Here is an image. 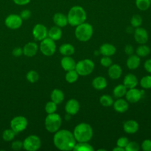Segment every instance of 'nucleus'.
Segmentation results:
<instances>
[{"instance_id": "f257e3e1", "label": "nucleus", "mask_w": 151, "mask_h": 151, "mask_svg": "<svg viewBox=\"0 0 151 151\" xmlns=\"http://www.w3.org/2000/svg\"><path fill=\"white\" fill-rule=\"evenodd\" d=\"M53 142L55 146L61 150H71L73 149L76 140L70 130L62 129L55 132Z\"/></svg>"}, {"instance_id": "f03ea898", "label": "nucleus", "mask_w": 151, "mask_h": 151, "mask_svg": "<svg viewBox=\"0 0 151 151\" xmlns=\"http://www.w3.org/2000/svg\"><path fill=\"white\" fill-rule=\"evenodd\" d=\"M73 133L77 142H87L92 138L93 132L89 124L81 123L75 127Z\"/></svg>"}, {"instance_id": "7ed1b4c3", "label": "nucleus", "mask_w": 151, "mask_h": 151, "mask_svg": "<svg viewBox=\"0 0 151 151\" xmlns=\"http://www.w3.org/2000/svg\"><path fill=\"white\" fill-rule=\"evenodd\" d=\"M67 19L68 23L70 25L77 27L86 21V11L80 6H74L70 9L67 15Z\"/></svg>"}, {"instance_id": "20e7f679", "label": "nucleus", "mask_w": 151, "mask_h": 151, "mask_svg": "<svg viewBox=\"0 0 151 151\" xmlns=\"http://www.w3.org/2000/svg\"><path fill=\"white\" fill-rule=\"evenodd\" d=\"M93 29L91 25L83 22L76 27L75 35L77 39L80 41L86 42L88 41L92 37Z\"/></svg>"}, {"instance_id": "39448f33", "label": "nucleus", "mask_w": 151, "mask_h": 151, "mask_svg": "<svg viewBox=\"0 0 151 151\" xmlns=\"http://www.w3.org/2000/svg\"><path fill=\"white\" fill-rule=\"evenodd\" d=\"M61 118L55 113L48 114L45 119V129L50 133H55L58 131L61 125Z\"/></svg>"}, {"instance_id": "423d86ee", "label": "nucleus", "mask_w": 151, "mask_h": 151, "mask_svg": "<svg viewBox=\"0 0 151 151\" xmlns=\"http://www.w3.org/2000/svg\"><path fill=\"white\" fill-rule=\"evenodd\" d=\"M94 68V63L90 59H84L76 63L75 70L79 76H86L90 74Z\"/></svg>"}, {"instance_id": "0eeeda50", "label": "nucleus", "mask_w": 151, "mask_h": 151, "mask_svg": "<svg viewBox=\"0 0 151 151\" xmlns=\"http://www.w3.org/2000/svg\"><path fill=\"white\" fill-rule=\"evenodd\" d=\"M41 142L40 137L36 135H30L23 142V148L28 151H35L40 149Z\"/></svg>"}, {"instance_id": "6e6552de", "label": "nucleus", "mask_w": 151, "mask_h": 151, "mask_svg": "<svg viewBox=\"0 0 151 151\" xmlns=\"http://www.w3.org/2000/svg\"><path fill=\"white\" fill-rule=\"evenodd\" d=\"M56 50V45L54 41L50 38H45L40 43V50L46 56L52 55Z\"/></svg>"}, {"instance_id": "1a4fd4ad", "label": "nucleus", "mask_w": 151, "mask_h": 151, "mask_svg": "<svg viewBox=\"0 0 151 151\" xmlns=\"http://www.w3.org/2000/svg\"><path fill=\"white\" fill-rule=\"evenodd\" d=\"M27 119L22 116L14 117L11 121V127L16 133H19L25 130L27 126Z\"/></svg>"}, {"instance_id": "9d476101", "label": "nucleus", "mask_w": 151, "mask_h": 151, "mask_svg": "<svg viewBox=\"0 0 151 151\" xmlns=\"http://www.w3.org/2000/svg\"><path fill=\"white\" fill-rule=\"evenodd\" d=\"M22 23V18L19 15L17 14H11L8 15L5 20L6 26L12 29L19 28L21 26Z\"/></svg>"}, {"instance_id": "9b49d317", "label": "nucleus", "mask_w": 151, "mask_h": 151, "mask_svg": "<svg viewBox=\"0 0 151 151\" xmlns=\"http://www.w3.org/2000/svg\"><path fill=\"white\" fill-rule=\"evenodd\" d=\"M47 28L41 24H38L33 28L32 35L37 40L42 41L47 37Z\"/></svg>"}, {"instance_id": "f8f14e48", "label": "nucleus", "mask_w": 151, "mask_h": 151, "mask_svg": "<svg viewBox=\"0 0 151 151\" xmlns=\"http://www.w3.org/2000/svg\"><path fill=\"white\" fill-rule=\"evenodd\" d=\"M142 96V91L137 88H130L125 94L126 99L130 103H134L139 101Z\"/></svg>"}, {"instance_id": "ddd939ff", "label": "nucleus", "mask_w": 151, "mask_h": 151, "mask_svg": "<svg viewBox=\"0 0 151 151\" xmlns=\"http://www.w3.org/2000/svg\"><path fill=\"white\" fill-rule=\"evenodd\" d=\"M134 37L137 42L145 44L148 40V34L145 28L139 27L134 30Z\"/></svg>"}, {"instance_id": "4468645a", "label": "nucleus", "mask_w": 151, "mask_h": 151, "mask_svg": "<svg viewBox=\"0 0 151 151\" xmlns=\"http://www.w3.org/2000/svg\"><path fill=\"white\" fill-rule=\"evenodd\" d=\"M80 109L79 102L75 99H71L66 103L65 110L67 113L70 115H74L78 113Z\"/></svg>"}, {"instance_id": "2eb2a0df", "label": "nucleus", "mask_w": 151, "mask_h": 151, "mask_svg": "<svg viewBox=\"0 0 151 151\" xmlns=\"http://www.w3.org/2000/svg\"><path fill=\"white\" fill-rule=\"evenodd\" d=\"M138 123L133 120H129L126 121L123 124V130L128 134L135 133L139 130Z\"/></svg>"}, {"instance_id": "dca6fc26", "label": "nucleus", "mask_w": 151, "mask_h": 151, "mask_svg": "<svg viewBox=\"0 0 151 151\" xmlns=\"http://www.w3.org/2000/svg\"><path fill=\"white\" fill-rule=\"evenodd\" d=\"M76 63L75 60L70 56H65L61 60V65L65 71L74 70Z\"/></svg>"}, {"instance_id": "f3484780", "label": "nucleus", "mask_w": 151, "mask_h": 151, "mask_svg": "<svg viewBox=\"0 0 151 151\" xmlns=\"http://www.w3.org/2000/svg\"><path fill=\"white\" fill-rule=\"evenodd\" d=\"M138 84V80L136 76L133 74H127L124 78L123 85L127 88H134Z\"/></svg>"}, {"instance_id": "a211bd4d", "label": "nucleus", "mask_w": 151, "mask_h": 151, "mask_svg": "<svg viewBox=\"0 0 151 151\" xmlns=\"http://www.w3.org/2000/svg\"><path fill=\"white\" fill-rule=\"evenodd\" d=\"M22 51L25 55L29 57H33L38 51V45L35 42H29L25 45Z\"/></svg>"}, {"instance_id": "6ab92c4d", "label": "nucleus", "mask_w": 151, "mask_h": 151, "mask_svg": "<svg viewBox=\"0 0 151 151\" xmlns=\"http://www.w3.org/2000/svg\"><path fill=\"white\" fill-rule=\"evenodd\" d=\"M116 47L109 43H105L102 44L99 49V52L103 56H111L116 52Z\"/></svg>"}, {"instance_id": "aec40b11", "label": "nucleus", "mask_w": 151, "mask_h": 151, "mask_svg": "<svg viewBox=\"0 0 151 151\" xmlns=\"http://www.w3.org/2000/svg\"><path fill=\"white\" fill-rule=\"evenodd\" d=\"M122 73L121 67L119 64H111L108 70V74L110 78L113 80L118 79L120 77Z\"/></svg>"}, {"instance_id": "412c9836", "label": "nucleus", "mask_w": 151, "mask_h": 151, "mask_svg": "<svg viewBox=\"0 0 151 151\" xmlns=\"http://www.w3.org/2000/svg\"><path fill=\"white\" fill-rule=\"evenodd\" d=\"M114 109L119 113H124L129 109V104L125 100L123 99H119L113 102Z\"/></svg>"}, {"instance_id": "4be33fe9", "label": "nucleus", "mask_w": 151, "mask_h": 151, "mask_svg": "<svg viewBox=\"0 0 151 151\" xmlns=\"http://www.w3.org/2000/svg\"><path fill=\"white\" fill-rule=\"evenodd\" d=\"M140 59L137 55L132 54L129 55L126 61V65L130 70L136 69L140 65Z\"/></svg>"}, {"instance_id": "5701e85b", "label": "nucleus", "mask_w": 151, "mask_h": 151, "mask_svg": "<svg viewBox=\"0 0 151 151\" xmlns=\"http://www.w3.org/2000/svg\"><path fill=\"white\" fill-rule=\"evenodd\" d=\"M53 21L59 27H64L68 24L67 17L61 13H56L53 16Z\"/></svg>"}, {"instance_id": "b1692460", "label": "nucleus", "mask_w": 151, "mask_h": 151, "mask_svg": "<svg viewBox=\"0 0 151 151\" xmlns=\"http://www.w3.org/2000/svg\"><path fill=\"white\" fill-rule=\"evenodd\" d=\"M107 85L106 78L101 76H98L95 77L92 81L93 87L98 90H101L106 87Z\"/></svg>"}, {"instance_id": "393cba45", "label": "nucleus", "mask_w": 151, "mask_h": 151, "mask_svg": "<svg viewBox=\"0 0 151 151\" xmlns=\"http://www.w3.org/2000/svg\"><path fill=\"white\" fill-rule=\"evenodd\" d=\"M64 99V94L63 92L58 88L54 89L51 94V101H54L57 104L61 103Z\"/></svg>"}, {"instance_id": "a878e982", "label": "nucleus", "mask_w": 151, "mask_h": 151, "mask_svg": "<svg viewBox=\"0 0 151 151\" xmlns=\"http://www.w3.org/2000/svg\"><path fill=\"white\" fill-rule=\"evenodd\" d=\"M48 35L49 38L54 41L59 40L62 36V31L60 27L58 26H54L51 27L48 32Z\"/></svg>"}, {"instance_id": "bb28decb", "label": "nucleus", "mask_w": 151, "mask_h": 151, "mask_svg": "<svg viewBox=\"0 0 151 151\" xmlns=\"http://www.w3.org/2000/svg\"><path fill=\"white\" fill-rule=\"evenodd\" d=\"M60 52L64 56H70L73 54L75 52L74 47L70 44H62L59 48Z\"/></svg>"}, {"instance_id": "cd10ccee", "label": "nucleus", "mask_w": 151, "mask_h": 151, "mask_svg": "<svg viewBox=\"0 0 151 151\" xmlns=\"http://www.w3.org/2000/svg\"><path fill=\"white\" fill-rule=\"evenodd\" d=\"M74 151H94L93 147L87 142H78L76 143L73 149Z\"/></svg>"}, {"instance_id": "c85d7f7f", "label": "nucleus", "mask_w": 151, "mask_h": 151, "mask_svg": "<svg viewBox=\"0 0 151 151\" xmlns=\"http://www.w3.org/2000/svg\"><path fill=\"white\" fill-rule=\"evenodd\" d=\"M136 55L139 57H144L148 55L150 52V48L145 44H142L139 46L136 50Z\"/></svg>"}, {"instance_id": "c756f323", "label": "nucleus", "mask_w": 151, "mask_h": 151, "mask_svg": "<svg viewBox=\"0 0 151 151\" xmlns=\"http://www.w3.org/2000/svg\"><path fill=\"white\" fill-rule=\"evenodd\" d=\"M127 88L123 84H118L113 90V94L117 98H120L125 96Z\"/></svg>"}, {"instance_id": "7c9ffc66", "label": "nucleus", "mask_w": 151, "mask_h": 151, "mask_svg": "<svg viewBox=\"0 0 151 151\" xmlns=\"http://www.w3.org/2000/svg\"><path fill=\"white\" fill-rule=\"evenodd\" d=\"M78 74L76 70H72L68 71L65 74V80L69 83H73L76 82L78 78Z\"/></svg>"}, {"instance_id": "2f4dec72", "label": "nucleus", "mask_w": 151, "mask_h": 151, "mask_svg": "<svg viewBox=\"0 0 151 151\" xmlns=\"http://www.w3.org/2000/svg\"><path fill=\"white\" fill-rule=\"evenodd\" d=\"M100 103L104 107H110L113 104L111 97L109 94H104L100 97Z\"/></svg>"}, {"instance_id": "473e14b6", "label": "nucleus", "mask_w": 151, "mask_h": 151, "mask_svg": "<svg viewBox=\"0 0 151 151\" xmlns=\"http://www.w3.org/2000/svg\"><path fill=\"white\" fill-rule=\"evenodd\" d=\"M15 132L12 129H6L3 132L2 138L5 141L9 142L13 140L15 135Z\"/></svg>"}, {"instance_id": "72a5a7b5", "label": "nucleus", "mask_w": 151, "mask_h": 151, "mask_svg": "<svg viewBox=\"0 0 151 151\" xmlns=\"http://www.w3.org/2000/svg\"><path fill=\"white\" fill-rule=\"evenodd\" d=\"M136 4L139 9L145 11L147 9L150 5V0H136Z\"/></svg>"}, {"instance_id": "f704fd0d", "label": "nucleus", "mask_w": 151, "mask_h": 151, "mask_svg": "<svg viewBox=\"0 0 151 151\" xmlns=\"http://www.w3.org/2000/svg\"><path fill=\"white\" fill-rule=\"evenodd\" d=\"M141 87L145 89L151 88V76H146L142 77L140 81Z\"/></svg>"}, {"instance_id": "c9c22d12", "label": "nucleus", "mask_w": 151, "mask_h": 151, "mask_svg": "<svg viewBox=\"0 0 151 151\" xmlns=\"http://www.w3.org/2000/svg\"><path fill=\"white\" fill-rule=\"evenodd\" d=\"M26 77L28 81L31 83H35L38 80L39 75L37 71L34 70H31L27 74Z\"/></svg>"}, {"instance_id": "e433bc0d", "label": "nucleus", "mask_w": 151, "mask_h": 151, "mask_svg": "<svg viewBox=\"0 0 151 151\" xmlns=\"http://www.w3.org/2000/svg\"><path fill=\"white\" fill-rule=\"evenodd\" d=\"M142 17L137 14L134 15L130 20V23L131 25L133 27H135V28H137L139 27H140L142 24Z\"/></svg>"}, {"instance_id": "4c0bfd02", "label": "nucleus", "mask_w": 151, "mask_h": 151, "mask_svg": "<svg viewBox=\"0 0 151 151\" xmlns=\"http://www.w3.org/2000/svg\"><path fill=\"white\" fill-rule=\"evenodd\" d=\"M57 104L54 101H51L46 103L45 106V110L48 114L55 113L57 110Z\"/></svg>"}, {"instance_id": "58836bf2", "label": "nucleus", "mask_w": 151, "mask_h": 151, "mask_svg": "<svg viewBox=\"0 0 151 151\" xmlns=\"http://www.w3.org/2000/svg\"><path fill=\"white\" fill-rule=\"evenodd\" d=\"M140 149V146L135 141L129 142L125 147L126 151H138Z\"/></svg>"}, {"instance_id": "ea45409f", "label": "nucleus", "mask_w": 151, "mask_h": 151, "mask_svg": "<svg viewBox=\"0 0 151 151\" xmlns=\"http://www.w3.org/2000/svg\"><path fill=\"white\" fill-rule=\"evenodd\" d=\"M129 142V141L127 137H121L118 139V140H117L116 144H117V146L124 148L125 149V147H126V146L127 145Z\"/></svg>"}, {"instance_id": "a19ab883", "label": "nucleus", "mask_w": 151, "mask_h": 151, "mask_svg": "<svg viewBox=\"0 0 151 151\" xmlns=\"http://www.w3.org/2000/svg\"><path fill=\"white\" fill-rule=\"evenodd\" d=\"M100 64L104 67H109L112 64V60L109 56H103L100 59Z\"/></svg>"}, {"instance_id": "79ce46f5", "label": "nucleus", "mask_w": 151, "mask_h": 151, "mask_svg": "<svg viewBox=\"0 0 151 151\" xmlns=\"http://www.w3.org/2000/svg\"><path fill=\"white\" fill-rule=\"evenodd\" d=\"M141 147L144 151H151V140L146 139L143 140Z\"/></svg>"}, {"instance_id": "37998d69", "label": "nucleus", "mask_w": 151, "mask_h": 151, "mask_svg": "<svg viewBox=\"0 0 151 151\" xmlns=\"http://www.w3.org/2000/svg\"><path fill=\"white\" fill-rule=\"evenodd\" d=\"M11 147L14 150H19L23 147V142L15 140L12 143Z\"/></svg>"}, {"instance_id": "c03bdc74", "label": "nucleus", "mask_w": 151, "mask_h": 151, "mask_svg": "<svg viewBox=\"0 0 151 151\" xmlns=\"http://www.w3.org/2000/svg\"><path fill=\"white\" fill-rule=\"evenodd\" d=\"M31 15V11L28 9H24L23 11H21V14H20V17L22 18V19H28V18H30Z\"/></svg>"}, {"instance_id": "a18cd8bd", "label": "nucleus", "mask_w": 151, "mask_h": 151, "mask_svg": "<svg viewBox=\"0 0 151 151\" xmlns=\"http://www.w3.org/2000/svg\"><path fill=\"white\" fill-rule=\"evenodd\" d=\"M23 53V51L22 50L19 48V47H17V48H15L13 50H12V54L14 56L16 57H19L20 55H21V54Z\"/></svg>"}, {"instance_id": "49530a36", "label": "nucleus", "mask_w": 151, "mask_h": 151, "mask_svg": "<svg viewBox=\"0 0 151 151\" xmlns=\"http://www.w3.org/2000/svg\"><path fill=\"white\" fill-rule=\"evenodd\" d=\"M133 51H134V50H133V48L132 45H131L130 44L126 45L124 47V52L127 55H130L133 54Z\"/></svg>"}, {"instance_id": "de8ad7c7", "label": "nucleus", "mask_w": 151, "mask_h": 151, "mask_svg": "<svg viewBox=\"0 0 151 151\" xmlns=\"http://www.w3.org/2000/svg\"><path fill=\"white\" fill-rule=\"evenodd\" d=\"M145 69L149 73H151V58L147 60L144 64Z\"/></svg>"}, {"instance_id": "09e8293b", "label": "nucleus", "mask_w": 151, "mask_h": 151, "mask_svg": "<svg viewBox=\"0 0 151 151\" xmlns=\"http://www.w3.org/2000/svg\"><path fill=\"white\" fill-rule=\"evenodd\" d=\"M14 2L19 5H24L28 4L30 0H12Z\"/></svg>"}, {"instance_id": "8fccbe9b", "label": "nucleus", "mask_w": 151, "mask_h": 151, "mask_svg": "<svg viewBox=\"0 0 151 151\" xmlns=\"http://www.w3.org/2000/svg\"><path fill=\"white\" fill-rule=\"evenodd\" d=\"M113 151H124L125 149L124 148H122V147H120L119 146H116L113 149Z\"/></svg>"}, {"instance_id": "3c124183", "label": "nucleus", "mask_w": 151, "mask_h": 151, "mask_svg": "<svg viewBox=\"0 0 151 151\" xmlns=\"http://www.w3.org/2000/svg\"><path fill=\"white\" fill-rule=\"evenodd\" d=\"M98 150H99V151H100V150H104V151H106V150H105V149H99Z\"/></svg>"}, {"instance_id": "603ef678", "label": "nucleus", "mask_w": 151, "mask_h": 151, "mask_svg": "<svg viewBox=\"0 0 151 151\" xmlns=\"http://www.w3.org/2000/svg\"><path fill=\"white\" fill-rule=\"evenodd\" d=\"M150 4H151V0H150Z\"/></svg>"}]
</instances>
